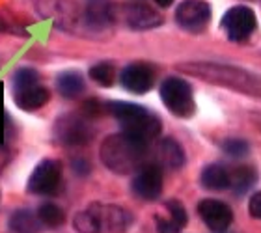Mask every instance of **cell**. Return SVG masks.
<instances>
[{
  "label": "cell",
  "mask_w": 261,
  "mask_h": 233,
  "mask_svg": "<svg viewBox=\"0 0 261 233\" xmlns=\"http://www.w3.org/2000/svg\"><path fill=\"white\" fill-rule=\"evenodd\" d=\"M109 110L110 114L120 121L123 133H129L140 140H153L163 131L161 119L140 105L127 103V101H112L109 105Z\"/></svg>",
  "instance_id": "3"
},
{
  "label": "cell",
  "mask_w": 261,
  "mask_h": 233,
  "mask_svg": "<svg viewBox=\"0 0 261 233\" xmlns=\"http://www.w3.org/2000/svg\"><path fill=\"white\" fill-rule=\"evenodd\" d=\"M175 21L189 32H200L211 21V6L203 0H183L177 6Z\"/></svg>",
  "instance_id": "8"
},
{
  "label": "cell",
  "mask_w": 261,
  "mask_h": 233,
  "mask_svg": "<svg viewBox=\"0 0 261 233\" xmlns=\"http://www.w3.org/2000/svg\"><path fill=\"white\" fill-rule=\"evenodd\" d=\"M6 28H8V24H6V22H4V19H2V17H0V32H4Z\"/></svg>",
  "instance_id": "32"
},
{
  "label": "cell",
  "mask_w": 261,
  "mask_h": 233,
  "mask_svg": "<svg viewBox=\"0 0 261 233\" xmlns=\"http://www.w3.org/2000/svg\"><path fill=\"white\" fill-rule=\"evenodd\" d=\"M155 220H157V233H179L181 229H183L174 218L157 217Z\"/></svg>",
  "instance_id": "28"
},
{
  "label": "cell",
  "mask_w": 261,
  "mask_h": 233,
  "mask_svg": "<svg viewBox=\"0 0 261 233\" xmlns=\"http://www.w3.org/2000/svg\"><path fill=\"white\" fill-rule=\"evenodd\" d=\"M56 88H58V92H60L62 97L75 99L84 92V79H82V75L76 73V71H67V73L58 76Z\"/></svg>",
  "instance_id": "20"
},
{
  "label": "cell",
  "mask_w": 261,
  "mask_h": 233,
  "mask_svg": "<svg viewBox=\"0 0 261 233\" xmlns=\"http://www.w3.org/2000/svg\"><path fill=\"white\" fill-rule=\"evenodd\" d=\"M73 168H75L79 174H88V172H90V163L84 161V159H79V161L73 163Z\"/></svg>",
  "instance_id": "30"
},
{
  "label": "cell",
  "mask_w": 261,
  "mask_h": 233,
  "mask_svg": "<svg viewBox=\"0 0 261 233\" xmlns=\"http://www.w3.org/2000/svg\"><path fill=\"white\" fill-rule=\"evenodd\" d=\"M97 211L101 233H123L130 224V215L118 205H93Z\"/></svg>",
  "instance_id": "14"
},
{
  "label": "cell",
  "mask_w": 261,
  "mask_h": 233,
  "mask_svg": "<svg viewBox=\"0 0 261 233\" xmlns=\"http://www.w3.org/2000/svg\"><path fill=\"white\" fill-rule=\"evenodd\" d=\"M200 181L207 190H224L229 187V172L220 164H209L201 170Z\"/></svg>",
  "instance_id": "18"
},
{
  "label": "cell",
  "mask_w": 261,
  "mask_h": 233,
  "mask_svg": "<svg viewBox=\"0 0 261 233\" xmlns=\"http://www.w3.org/2000/svg\"><path fill=\"white\" fill-rule=\"evenodd\" d=\"M62 181V163L56 159H43L34 168L28 177L27 189L30 194L36 196H50L55 194Z\"/></svg>",
  "instance_id": "5"
},
{
  "label": "cell",
  "mask_w": 261,
  "mask_h": 233,
  "mask_svg": "<svg viewBox=\"0 0 261 233\" xmlns=\"http://www.w3.org/2000/svg\"><path fill=\"white\" fill-rule=\"evenodd\" d=\"M166 209H168V213H170V218H174L181 228H185L187 222H189V217H187V211H185V207H183V203L177 200H170L168 203H166Z\"/></svg>",
  "instance_id": "27"
},
{
  "label": "cell",
  "mask_w": 261,
  "mask_h": 233,
  "mask_svg": "<svg viewBox=\"0 0 261 233\" xmlns=\"http://www.w3.org/2000/svg\"><path fill=\"white\" fill-rule=\"evenodd\" d=\"M177 69L191 73L211 84L231 88V90L250 93V95H261V76L241 69V67L215 64V62H189V64H179Z\"/></svg>",
  "instance_id": "2"
},
{
  "label": "cell",
  "mask_w": 261,
  "mask_h": 233,
  "mask_svg": "<svg viewBox=\"0 0 261 233\" xmlns=\"http://www.w3.org/2000/svg\"><path fill=\"white\" fill-rule=\"evenodd\" d=\"M38 218L45 228H60L65 222V213L56 203H43L38 209Z\"/></svg>",
  "instance_id": "22"
},
{
  "label": "cell",
  "mask_w": 261,
  "mask_h": 233,
  "mask_svg": "<svg viewBox=\"0 0 261 233\" xmlns=\"http://www.w3.org/2000/svg\"><path fill=\"white\" fill-rule=\"evenodd\" d=\"M36 6L41 15L53 19L56 27L62 30L73 32L79 27H82L84 17L79 13L76 6L71 0H38Z\"/></svg>",
  "instance_id": "6"
},
{
  "label": "cell",
  "mask_w": 261,
  "mask_h": 233,
  "mask_svg": "<svg viewBox=\"0 0 261 233\" xmlns=\"http://www.w3.org/2000/svg\"><path fill=\"white\" fill-rule=\"evenodd\" d=\"M82 17V28L103 30L114 21V10L109 0H86V11Z\"/></svg>",
  "instance_id": "13"
},
{
  "label": "cell",
  "mask_w": 261,
  "mask_h": 233,
  "mask_svg": "<svg viewBox=\"0 0 261 233\" xmlns=\"http://www.w3.org/2000/svg\"><path fill=\"white\" fill-rule=\"evenodd\" d=\"M38 79L39 75L36 69H32V67H21L13 75V88L15 90H22V88L34 86V84H38Z\"/></svg>",
  "instance_id": "25"
},
{
  "label": "cell",
  "mask_w": 261,
  "mask_h": 233,
  "mask_svg": "<svg viewBox=\"0 0 261 233\" xmlns=\"http://www.w3.org/2000/svg\"><path fill=\"white\" fill-rule=\"evenodd\" d=\"M161 99L164 107L174 116L191 118L194 114V97H192L191 84L179 76H168L161 84Z\"/></svg>",
  "instance_id": "4"
},
{
  "label": "cell",
  "mask_w": 261,
  "mask_h": 233,
  "mask_svg": "<svg viewBox=\"0 0 261 233\" xmlns=\"http://www.w3.org/2000/svg\"><path fill=\"white\" fill-rule=\"evenodd\" d=\"M133 192L142 200H157L159 196L163 194V172H161V166H155V164L147 166L146 164L142 170H138V174L133 179Z\"/></svg>",
  "instance_id": "10"
},
{
  "label": "cell",
  "mask_w": 261,
  "mask_h": 233,
  "mask_svg": "<svg viewBox=\"0 0 261 233\" xmlns=\"http://www.w3.org/2000/svg\"><path fill=\"white\" fill-rule=\"evenodd\" d=\"M147 142L140 140L129 133L110 135L101 144L99 157L103 164L114 174H133L146 166L147 161Z\"/></svg>",
  "instance_id": "1"
},
{
  "label": "cell",
  "mask_w": 261,
  "mask_h": 233,
  "mask_svg": "<svg viewBox=\"0 0 261 233\" xmlns=\"http://www.w3.org/2000/svg\"><path fill=\"white\" fill-rule=\"evenodd\" d=\"M254 179H256V172L254 168H248V166H241L233 172V174H229V187H233L237 192L241 190H246L254 183Z\"/></svg>",
  "instance_id": "24"
},
{
  "label": "cell",
  "mask_w": 261,
  "mask_h": 233,
  "mask_svg": "<svg viewBox=\"0 0 261 233\" xmlns=\"http://www.w3.org/2000/svg\"><path fill=\"white\" fill-rule=\"evenodd\" d=\"M56 138L67 146H82L92 138V129L86 121L75 116H64L55 125Z\"/></svg>",
  "instance_id": "12"
},
{
  "label": "cell",
  "mask_w": 261,
  "mask_h": 233,
  "mask_svg": "<svg viewBox=\"0 0 261 233\" xmlns=\"http://www.w3.org/2000/svg\"><path fill=\"white\" fill-rule=\"evenodd\" d=\"M248 211H250V215L254 218L261 220V190L256 194H252L250 201H248Z\"/></svg>",
  "instance_id": "29"
},
{
  "label": "cell",
  "mask_w": 261,
  "mask_h": 233,
  "mask_svg": "<svg viewBox=\"0 0 261 233\" xmlns=\"http://www.w3.org/2000/svg\"><path fill=\"white\" fill-rule=\"evenodd\" d=\"M222 149L231 157H245L248 155V144L241 138H229L222 144Z\"/></svg>",
  "instance_id": "26"
},
{
  "label": "cell",
  "mask_w": 261,
  "mask_h": 233,
  "mask_svg": "<svg viewBox=\"0 0 261 233\" xmlns=\"http://www.w3.org/2000/svg\"><path fill=\"white\" fill-rule=\"evenodd\" d=\"M157 2V6H161V8H170V6L174 4V0H155Z\"/></svg>",
  "instance_id": "31"
},
{
  "label": "cell",
  "mask_w": 261,
  "mask_h": 233,
  "mask_svg": "<svg viewBox=\"0 0 261 233\" xmlns=\"http://www.w3.org/2000/svg\"><path fill=\"white\" fill-rule=\"evenodd\" d=\"M155 157H157L159 166L168 170H177L185 164V151L179 142L174 138H163L155 147Z\"/></svg>",
  "instance_id": "16"
},
{
  "label": "cell",
  "mask_w": 261,
  "mask_h": 233,
  "mask_svg": "<svg viewBox=\"0 0 261 233\" xmlns=\"http://www.w3.org/2000/svg\"><path fill=\"white\" fill-rule=\"evenodd\" d=\"M90 79L93 82H97L99 86H112L116 81V67L110 62H99L90 69Z\"/></svg>",
  "instance_id": "23"
},
{
  "label": "cell",
  "mask_w": 261,
  "mask_h": 233,
  "mask_svg": "<svg viewBox=\"0 0 261 233\" xmlns=\"http://www.w3.org/2000/svg\"><path fill=\"white\" fill-rule=\"evenodd\" d=\"M50 93L45 86H39V84H34V86L22 88V90H15V103L19 109L28 110V112H34V110H39L41 107L49 103Z\"/></svg>",
  "instance_id": "17"
},
{
  "label": "cell",
  "mask_w": 261,
  "mask_h": 233,
  "mask_svg": "<svg viewBox=\"0 0 261 233\" xmlns=\"http://www.w3.org/2000/svg\"><path fill=\"white\" fill-rule=\"evenodd\" d=\"M120 81L125 90L142 95L151 90L153 82H155V73H153L151 65L144 64V62H135L121 71Z\"/></svg>",
  "instance_id": "11"
},
{
  "label": "cell",
  "mask_w": 261,
  "mask_h": 233,
  "mask_svg": "<svg viewBox=\"0 0 261 233\" xmlns=\"http://www.w3.org/2000/svg\"><path fill=\"white\" fill-rule=\"evenodd\" d=\"M10 229L13 233H39L41 222L38 215L28 209H19L10 217Z\"/></svg>",
  "instance_id": "19"
},
{
  "label": "cell",
  "mask_w": 261,
  "mask_h": 233,
  "mask_svg": "<svg viewBox=\"0 0 261 233\" xmlns=\"http://www.w3.org/2000/svg\"><path fill=\"white\" fill-rule=\"evenodd\" d=\"M198 213H200L201 220L205 222V226L215 233H224L233 222V213L220 200H201L198 203Z\"/></svg>",
  "instance_id": "9"
},
{
  "label": "cell",
  "mask_w": 261,
  "mask_h": 233,
  "mask_svg": "<svg viewBox=\"0 0 261 233\" xmlns=\"http://www.w3.org/2000/svg\"><path fill=\"white\" fill-rule=\"evenodd\" d=\"M125 22L135 30H149V28L161 27L163 24V17L157 11L146 4H130L125 6L123 10Z\"/></svg>",
  "instance_id": "15"
},
{
  "label": "cell",
  "mask_w": 261,
  "mask_h": 233,
  "mask_svg": "<svg viewBox=\"0 0 261 233\" xmlns=\"http://www.w3.org/2000/svg\"><path fill=\"white\" fill-rule=\"evenodd\" d=\"M257 21L254 10L246 6H233L222 17V28L231 41H245L256 30Z\"/></svg>",
  "instance_id": "7"
},
{
  "label": "cell",
  "mask_w": 261,
  "mask_h": 233,
  "mask_svg": "<svg viewBox=\"0 0 261 233\" xmlns=\"http://www.w3.org/2000/svg\"><path fill=\"white\" fill-rule=\"evenodd\" d=\"M73 228L79 233H101V222H99L95 207L76 213L73 217Z\"/></svg>",
  "instance_id": "21"
}]
</instances>
